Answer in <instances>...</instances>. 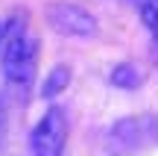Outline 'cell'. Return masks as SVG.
Returning <instances> with one entry per match:
<instances>
[{
  "instance_id": "6",
  "label": "cell",
  "mask_w": 158,
  "mask_h": 156,
  "mask_svg": "<svg viewBox=\"0 0 158 156\" xmlns=\"http://www.w3.org/2000/svg\"><path fill=\"white\" fill-rule=\"evenodd\" d=\"M108 80H111V86L120 88V91H135V88H141L143 74L132 62H117L111 68V74H108Z\"/></svg>"
},
{
  "instance_id": "3",
  "label": "cell",
  "mask_w": 158,
  "mask_h": 156,
  "mask_svg": "<svg viewBox=\"0 0 158 156\" xmlns=\"http://www.w3.org/2000/svg\"><path fill=\"white\" fill-rule=\"evenodd\" d=\"M44 21L53 33L64 35V38L88 41V38H97V33H100L97 18L85 6L70 3V0H50V3H44Z\"/></svg>"
},
{
  "instance_id": "2",
  "label": "cell",
  "mask_w": 158,
  "mask_h": 156,
  "mask_svg": "<svg viewBox=\"0 0 158 156\" xmlns=\"http://www.w3.org/2000/svg\"><path fill=\"white\" fill-rule=\"evenodd\" d=\"M152 145H158V118L152 115L120 118L106 136V150L111 156H135Z\"/></svg>"
},
{
  "instance_id": "1",
  "label": "cell",
  "mask_w": 158,
  "mask_h": 156,
  "mask_svg": "<svg viewBox=\"0 0 158 156\" xmlns=\"http://www.w3.org/2000/svg\"><path fill=\"white\" fill-rule=\"evenodd\" d=\"M38 38L23 15L0 18V71L12 88L27 91L38 74Z\"/></svg>"
},
{
  "instance_id": "5",
  "label": "cell",
  "mask_w": 158,
  "mask_h": 156,
  "mask_svg": "<svg viewBox=\"0 0 158 156\" xmlns=\"http://www.w3.org/2000/svg\"><path fill=\"white\" fill-rule=\"evenodd\" d=\"M126 3L138 12L143 29L149 33V50H152V62L158 68V0H126Z\"/></svg>"
},
{
  "instance_id": "4",
  "label": "cell",
  "mask_w": 158,
  "mask_h": 156,
  "mask_svg": "<svg viewBox=\"0 0 158 156\" xmlns=\"http://www.w3.org/2000/svg\"><path fill=\"white\" fill-rule=\"evenodd\" d=\"M70 124L62 106H47L29 133V156H64Z\"/></svg>"
},
{
  "instance_id": "7",
  "label": "cell",
  "mask_w": 158,
  "mask_h": 156,
  "mask_svg": "<svg viewBox=\"0 0 158 156\" xmlns=\"http://www.w3.org/2000/svg\"><path fill=\"white\" fill-rule=\"evenodd\" d=\"M68 86H70V68H68V65H56V68L44 77L38 94H41L44 100H53V97H59Z\"/></svg>"
},
{
  "instance_id": "8",
  "label": "cell",
  "mask_w": 158,
  "mask_h": 156,
  "mask_svg": "<svg viewBox=\"0 0 158 156\" xmlns=\"http://www.w3.org/2000/svg\"><path fill=\"white\" fill-rule=\"evenodd\" d=\"M6 133H9V109H6V100L0 94V150L6 145Z\"/></svg>"
}]
</instances>
